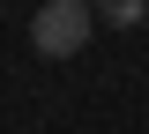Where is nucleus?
Listing matches in <instances>:
<instances>
[{
    "label": "nucleus",
    "mask_w": 149,
    "mask_h": 134,
    "mask_svg": "<svg viewBox=\"0 0 149 134\" xmlns=\"http://www.w3.org/2000/svg\"><path fill=\"white\" fill-rule=\"evenodd\" d=\"M90 30H97V8L90 0H45L30 15V45L45 60H74L82 45H90Z\"/></svg>",
    "instance_id": "1"
},
{
    "label": "nucleus",
    "mask_w": 149,
    "mask_h": 134,
    "mask_svg": "<svg viewBox=\"0 0 149 134\" xmlns=\"http://www.w3.org/2000/svg\"><path fill=\"white\" fill-rule=\"evenodd\" d=\"M97 22H112V30H142L149 22V0H90Z\"/></svg>",
    "instance_id": "2"
}]
</instances>
